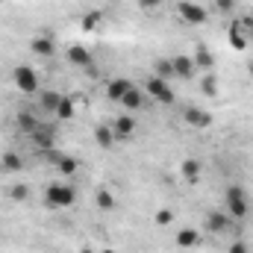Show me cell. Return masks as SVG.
Segmentation results:
<instances>
[{"label": "cell", "instance_id": "obj_35", "mask_svg": "<svg viewBox=\"0 0 253 253\" xmlns=\"http://www.w3.org/2000/svg\"><path fill=\"white\" fill-rule=\"evenodd\" d=\"M80 253H97V251H91V248H83V251H80Z\"/></svg>", "mask_w": 253, "mask_h": 253}, {"label": "cell", "instance_id": "obj_23", "mask_svg": "<svg viewBox=\"0 0 253 253\" xmlns=\"http://www.w3.org/2000/svg\"><path fill=\"white\" fill-rule=\"evenodd\" d=\"M0 165H3L9 174H18V171L24 168V159H21L15 150H6V153H3V159H0Z\"/></svg>", "mask_w": 253, "mask_h": 253}, {"label": "cell", "instance_id": "obj_30", "mask_svg": "<svg viewBox=\"0 0 253 253\" xmlns=\"http://www.w3.org/2000/svg\"><path fill=\"white\" fill-rule=\"evenodd\" d=\"M156 77H162V80H174V71H171V59H162V62L156 65Z\"/></svg>", "mask_w": 253, "mask_h": 253}, {"label": "cell", "instance_id": "obj_3", "mask_svg": "<svg viewBox=\"0 0 253 253\" xmlns=\"http://www.w3.org/2000/svg\"><path fill=\"white\" fill-rule=\"evenodd\" d=\"M12 83H15V88L24 91V94H39V74H36L33 65H18V68L12 71Z\"/></svg>", "mask_w": 253, "mask_h": 253}, {"label": "cell", "instance_id": "obj_11", "mask_svg": "<svg viewBox=\"0 0 253 253\" xmlns=\"http://www.w3.org/2000/svg\"><path fill=\"white\" fill-rule=\"evenodd\" d=\"M129 88H132V83H129L126 77H112V80H109V85H106V97H109V100H115V103H121V97H124Z\"/></svg>", "mask_w": 253, "mask_h": 253}, {"label": "cell", "instance_id": "obj_15", "mask_svg": "<svg viewBox=\"0 0 253 253\" xmlns=\"http://www.w3.org/2000/svg\"><path fill=\"white\" fill-rule=\"evenodd\" d=\"M112 132H115V138H129L135 132V121L129 115H121V118L112 121Z\"/></svg>", "mask_w": 253, "mask_h": 253}, {"label": "cell", "instance_id": "obj_24", "mask_svg": "<svg viewBox=\"0 0 253 253\" xmlns=\"http://www.w3.org/2000/svg\"><path fill=\"white\" fill-rule=\"evenodd\" d=\"M53 165H56V174H65V177H74V174L80 171V162L71 159V156H59Z\"/></svg>", "mask_w": 253, "mask_h": 253}, {"label": "cell", "instance_id": "obj_7", "mask_svg": "<svg viewBox=\"0 0 253 253\" xmlns=\"http://www.w3.org/2000/svg\"><path fill=\"white\" fill-rule=\"evenodd\" d=\"M171 71H174V80H191V77L197 74L194 59H191V56H186V53L171 56Z\"/></svg>", "mask_w": 253, "mask_h": 253}, {"label": "cell", "instance_id": "obj_1", "mask_svg": "<svg viewBox=\"0 0 253 253\" xmlns=\"http://www.w3.org/2000/svg\"><path fill=\"white\" fill-rule=\"evenodd\" d=\"M74 200H77V189L68 186V183H50V186L44 189V203H47L50 209H65V206H71Z\"/></svg>", "mask_w": 253, "mask_h": 253}, {"label": "cell", "instance_id": "obj_37", "mask_svg": "<svg viewBox=\"0 0 253 253\" xmlns=\"http://www.w3.org/2000/svg\"><path fill=\"white\" fill-rule=\"evenodd\" d=\"M100 253H115V251H100Z\"/></svg>", "mask_w": 253, "mask_h": 253}, {"label": "cell", "instance_id": "obj_17", "mask_svg": "<svg viewBox=\"0 0 253 253\" xmlns=\"http://www.w3.org/2000/svg\"><path fill=\"white\" fill-rule=\"evenodd\" d=\"M33 141H36L42 150H53V126L42 124L36 132H33Z\"/></svg>", "mask_w": 253, "mask_h": 253}, {"label": "cell", "instance_id": "obj_34", "mask_svg": "<svg viewBox=\"0 0 253 253\" xmlns=\"http://www.w3.org/2000/svg\"><path fill=\"white\" fill-rule=\"evenodd\" d=\"M242 24H245V33H251V36H253V12H251V18H245Z\"/></svg>", "mask_w": 253, "mask_h": 253}, {"label": "cell", "instance_id": "obj_33", "mask_svg": "<svg viewBox=\"0 0 253 253\" xmlns=\"http://www.w3.org/2000/svg\"><path fill=\"white\" fill-rule=\"evenodd\" d=\"M230 253H251V251H248L245 242H233V245H230Z\"/></svg>", "mask_w": 253, "mask_h": 253}, {"label": "cell", "instance_id": "obj_21", "mask_svg": "<svg viewBox=\"0 0 253 253\" xmlns=\"http://www.w3.org/2000/svg\"><path fill=\"white\" fill-rule=\"evenodd\" d=\"M206 227H209L212 233H227L230 218H227V215H221V212H209V215H206Z\"/></svg>", "mask_w": 253, "mask_h": 253}, {"label": "cell", "instance_id": "obj_9", "mask_svg": "<svg viewBox=\"0 0 253 253\" xmlns=\"http://www.w3.org/2000/svg\"><path fill=\"white\" fill-rule=\"evenodd\" d=\"M183 121L189 126H194V129H206V126H212V112H206L200 106H186Z\"/></svg>", "mask_w": 253, "mask_h": 253}, {"label": "cell", "instance_id": "obj_20", "mask_svg": "<svg viewBox=\"0 0 253 253\" xmlns=\"http://www.w3.org/2000/svg\"><path fill=\"white\" fill-rule=\"evenodd\" d=\"M200 171H203V168H200L197 159H186V162L180 165V174H183L186 183H197V180H200Z\"/></svg>", "mask_w": 253, "mask_h": 253}, {"label": "cell", "instance_id": "obj_29", "mask_svg": "<svg viewBox=\"0 0 253 253\" xmlns=\"http://www.w3.org/2000/svg\"><path fill=\"white\" fill-rule=\"evenodd\" d=\"M9 197H12L15 203H24V200L30 197V186H24V183H18V186H12V189H9Z\"/></svg>", "mask_w": 253, "mask_h": 253}, {"label": "cell", "instance_id": "obj_36", "mask_svg": "<svg viewBox=\"0 0 253 253\" xmlns=\"http://www.w3.org/2000/svg\"><path fill=\"white\" fill-rule=\"evenodd\" d=\"M248 71H251V77H253V59H251V62H248Z\"/></svg>", "mask_w": 253, "mask_h": 253}, {"label": "cell", "instance_id": "obj_32", "mask_svg": "<svg viewBox=\"0 0 253 253\" xmlns=\"http://www.w3.org/2000/svg\"><path fill=\"white\" fill-rule=\"evenodd\" d=\"M215 6H218L221 12H233V6H236V0H215Z\"/></svg>", "mask_w": 253, "mask_h": 253}, {"label": "cell", "instance_id": "obj_25", "mask_svg": "<svg viewBox=\"0 0 253 253\" xmlns=\"http://www.w3.org/2000/svg\"><path fill=\"white\" fill-rule=\"evenodd\" d=\"M94 141H97L103 150H109V147L115 144V132H112V126H97V129H94Z\"/></svg>", "mask_w": 253, "mask_h": 253}, {"label": "cell", "instance_id": "obj_12", "mask_svg": "<svg viewBox=\"0 0 253 253\" xmlns=\"http://www.w3.org/2000/svg\"><path fill=\"white\" fill-rule=\"evenodd\" d=\"M103 24H106V18H103L100 9H91V12H85V15L80 18V30H83V33H97Z\"/></svg>", "mask_w": 253, "mask_h": 253}, {"label": "cell", "instance_id": "obj_31", "mask_svg": "<svg viewBox=\"0 0 253 253\" xmlns=\"http://www.w3.org/2000/svg\"><path fill=\"white\" fill-rule=\"evenodd\" d=\"M159 6H162V0H138V9H144V12L159 9Z\"/></svg>", "mask_w": 253, "mask_h": 253}, {"label": "cell", "instance_id": "obj_16", "mask_svg": "<svg viewBox=\"0 0 253 253\" xmlns=\"http://www.w3.org/2000/svg\"><path fill=\"white\" fill-rule=\"evenodd\" d=\"M230 47H233V50H245V47H248V36H245V24H242V21H236V24L230 27Z\"/></svg>", "mask_w": 253, "mask_h": 253}, {"label": "cell", "instance_id": "obj_18", "mask_svg": "<svg viewBox=\"0 0 253 253\" xmlns=\"http://www.w3.org/2000/svg\"><path fill=\"white\" fill-rule=\"evenodd\" d=\"M200 91H203L206 97H218V94H221V85H218V77H215L212 71H206V74H203V80H200Z\"/></svg>", "mask_w": 253, "mask_h": 253}, {"label": "cell", "instance_id": "obj_5", "mask_svg": "<svg viewBox=\"0 0 253 253\" xmlns=\"http://www.w3.org/2000/svg\"><path fill=\"white\" fill-rule=\"evenodd\" d=\"M177 15L191 24V27H200V24H206V18H209V12L200 6V3H191V0H180L177 3Z\"/></svg>", "mask_w": 253, "mask_h": 253}, {"label": "cell", "instance_id": "obj_28", "mask_svg": "<svg viewBox=\"0 0 253 253\" xmlns=\"http://www.w3.org/2000/svg\"><path fill=\"white\" fill-rule=\"evenodd\" d=\"M174 221H177L174 209H159V212L153 215V224H156V227H171Z\"/></svg>", "mask_w": 253, "mask_h": 253}, {"label": "cell", "instance_id": "obj_8", "mask_svg": "<svg viewBox=\"0 0 253 253\" xmlns=\"http://www.w3.org/2000/svg\"><path fill=\"white\" fill-rule=\"evenodd\" d=\"M30 53H33V56H42V59H50V56L56 53V42L50 39V33L36 36V39L30 42Z\"/></svg>", "mask_w": 253, "mask_h": 253}, {"label": "cell", "instance_id": "obj_22", "mask_svg": "<svg viewBox=\"0 0 253 253\" xmlns=\"http://www.w3.org/2000/svg\"><path fill=\"white\" fill-rule=\"evenodd\" d=\"M59 100H62V94H59V91H42V94H39V103H42V109H44V112H50V115L56 112Z\"/></svg>", "mask_w": 253, "mask_h": 253}, {"label": "cell", "instance_id": "obj_27", "mask_svg": "<svg viewBox=\"0 0 253 253\" xmlns=\"http://www.w3.org/2000/svg\"><path fill=\"white\" fill-rule=\"evenodd\" d=\"M18 126H21L24 132H30V135H33L42 124H39V118H36L33 112H21V115H18Z\"/></svg>", "mask_w": 253, "mask_h": 253}, {"label": "cell", "instance_id": "obj_14", "mask_svg": "<svg viewBox=\"0 0 253 253\" xmlns=\"http://www.w3.org/2000/svg\"><path fill=\"white\" fill-rule=\"evenodd\" d=\"M68 62L71 65H80V68H91V53L80 44H71L68 47Z\"/></svg>", "mask_w": 253, "mask_h": 253}, {"label": "cell", "instance_id": "obj_2", "mask_svg": "<svg viewBox=\"0 0 253 253\" xmlns=\"http://www.w3.org/2000/svg\"><path fill=\"white\" fill-rule=\"evenodd\" d=\"M224 200H227L230 218H236V221H245V218H248V212H251V200H248V191L242 189V186H230L227 194H224Z\"/></svg>", "mask_w": 253, "mask_h": 253}, {"label": "cell", "instance_id": "obj_4", "mask_svg": "<svg viewBox=\"0 0 253 253\" xmlns=\"http://www.w3.org/2000/svg\"><path fill=\"white\" fill-rule=\"evenodd\" d=\"M144 91L150 94V100H156V103H174L177 100V94H174V88L168 85V80H162V77H147V83H144Z\"/></svg>", "mask_w": 253, "mask_h": 253}, {"label": "cell", "instance_id": "obj_13", "mask_svg": "<svg viewBox=\"0 0 253 253\" xmlns=\"http://www.w3.org/2000/svg\"><path fill=\"white\" fill-rule=\"evenodd\" d=\"M121 106H124L126 112H138V109H141V106H144V91H141V88H135V85H132V88H129V91H126L124 97H121Z\"/></svg>", "mask_w": 253, "mask_h": 253}, {"label": "cell", "instance_id": "obj_10", "mask_svg": "<svg viewBox=\"0 0 253 253\" xmlns=\"http://www.w3.org/2000/svg\"><path fill=\"white\" fill-rule=\"evenodd\" d=\"M174 245H177L180 251H194V248H200V233H197L194 227H183V230L174 236Z\"/></svg>", "mask_w": 253, "mask_h": 253}, {"label": "cell", "instance_id": "obj_19", "mask_svg": "<svg viewBox=\"0 0 253 253\" xmlns=\"http://www.w3.org/2000/svg\"><path fill=\"white\" fill-rule=\"evenodd\" d=\"M194 68H203V71H212V65H215V59H212V53H209V47L206 44H197V50H194Z\"/></svg>", "mask_w": 253, "mask_h": 253}, {"label": "cell", "instance_id": "obj_26", "mask_svg": "<svg viewBox=\"0 0 253 253\" xmlns=\"http://www.w3.org/2000/svg\"><path fill=\"white\" fill-rule=\"evenodd\" d=\"M94 203H97V209H103V212L115 209V197H112V191H109V189H97V194H94Z\"/></svg>", "mask_w": 253, "mask_h": 253}, {"label": "cell", "instance_id": "obj_6", "mask_svg": "<svg viewBox=\"0 0 253 253\" xmlns=\"http://www.w3.org/2000/svg\"><path fill=\"white\" fill-rule=\"evenodd\" d=\"M85 103V97L83 94H62V100H59V106H56V121H71L74 115H77V106H83Z\"/></svg>", "mask_w": 253, "mask_h": 253}]
</instances>
